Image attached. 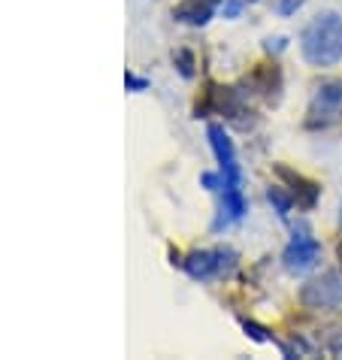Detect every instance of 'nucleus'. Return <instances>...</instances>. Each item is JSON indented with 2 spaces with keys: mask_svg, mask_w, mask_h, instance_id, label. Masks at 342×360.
<instances>
[{
  "mask_svg": "<svg viewBox=\"0 0 342 360\" xmlns=\"http://www.w3.org/2000/svg\"><path fill=\"white\" fill-rule=\"evenodd\" d=\"M300 55L309 67H336L342 61V15L327 9L312 18L300 34Z\"/></svg>",
  "mask_w": 342,
  "mask_h": 360,
  "instance_id": "nucleus-1",
  "label": "nucleus"
},
{
  "mask_svg": "<svg viewBox=\"0 0 342 360\" xmlns=\"http://www.w3.org/2000/svg\"><path fill=\"white\" fill-rule=\"evenodd\" d=\"M179 266L194 282H215V278L234 273L236 252L234 248H200V252H191L185 261H179Z\"/></svg>",
  "mask_w": 342,
  "mask_h": 360,
  "instance_id": "nucleus-2",
  "label": "nucleus"
},
{
  "mask_svg": "<svg viewBox=\"0 0 342 360\" xmlns=\"http://www.w3.org/2000/svg\"><path fill=\"white\" fill-rule=\"evenodd\" d=\"M342 122V79L324 82L315 88L306 109V127L309 131H324Z\"/></svg>",
  "mask_w": 342,
  "mask_h": 360,
  "instance_id": "nucleus-3",
  "label": "nucleus"
},
{
  "mask_svg": "<svg viewBox=\"0 0 342 360\" xmlns=\"http://www.w3.org/2000/svg\"><path fill=\"white\" fill-rule=\"evenodd\" d=\"M318 257H321V243L306 227H294V236H291V243L285 245V252H281L285 269L291 276H303L318 264Z\"/></svg>",
  "mask_w": 342,
  "mask_h": 360,
  "instance_id": "nucleus-4",
  "label": "nucleus"
},
{
  "mask_svg": "<svg viewBox=\"0 0 342 360\" xmlns=\"http://www.w3.org/2000/svg\"><path fill=\"white\" fill-rule=\"evenodd\" d=\"M300 303L306 309H334L342 306V276L339 273H324V276H315L300 288Z\"/></svg>",
  "mask_w": 342,
  "mask_h": 360,
  "instance_id": "nucleus-5",
  "label": "nucleus"
},
{
  "mask_svg": "<svg viewBox=\"0 0 342 360\" xmlns=\"http://www.w3.org/2000/svg\"><path fill=\"white\" fill-rule=\"evenodd\" d=\"M206 136H209V146H213V152H215L218 169L224 173V188H243V169H239V161H236L234 139L227 136V131L221 124H209Z\"/></svg>",
  "mask_w": 342,
  "mask_h": 360,
  "instance_id": "nucleus-6",
  "label": "nucleus"
},
{
  "mask_svg": "<svg viewBox=\"0 0 342 360\" xmlns=\"http://www.w3.org/2000/svg\"><path fill=\"white\" fill-rule=\"evenodd\" d=\"M276 176L279 179H285V182L291 185V194H294V200H297V206L300 209H315V203H318V197H321V185L318 182H312V179H306L303 173H294V169H288V167H276Z\"/></svg>",
  "mask_w": 342,
  "mask_h": 360,
  "instance_id": "nucleus-7",
  "label": "nucleus"
},
{
  "mask_svg": "<svg viewBox=\"0 0 342 360\" xmlns=\"http://www.w3.org/2000/svg\"><path fill=\"white\" fill-rule=\"evenodd\" d=\"M221 4H224V0H182V4L173 9V18L182 25H191V27H203L221 9Z\"/></svg>",
  "mask_w": 342,
  "mask_h": 360,
  "instance_id": "nucleus-8",
  "label": "nucleus"
},
{
  "mask_svg": "<svg viewBox=\"0 0 342 360\" xmlns=\"http://www.w3.org/2000/svg\"><path fill=\"white\" fill-rule=\"evenodd\" d=\"M267 200L276 206V212H279L281 221H288V218H291V209H294V203H297L294 194L285 191V188H270V191H267Z\"/></svg>",
  "mask_w": 342,
  "mask_h": 360,
  "instance_id": "nucleus-9",
  "label": "nucleus"
},
{
  "mask_svg": "<svg viewBox=\"0 0 342 360\" xmlns=\"http://www.w3.org/2000/svg\"><path fill=\"white\" fill-rule=\"evenodd\" d=\"M176 64H179V70H182L185 79L194 76V55H191V52H185V49H182V52H176Z\"/></svg>",
  "mask_w": 342,
  "mask_h": 360,
  "instance_id": "nucleus-10",
  "label": "nucleus"
},
{
  "mask_svg": "<svg viewBox=\"0 0 342 360\" xmlns=\"http://www.w3.org/2000/svg\"><path fill=\"white\" fill-rule=\"evenodd\" d=\"M243 327H246V333L255 339V342H273V336H267V330L258 327L255 321H243Z\"/></svg>",
  "mask_w": 342,
  "mask_h": 360,
  "instance_id": "nucleus-11",
  "label": "nucleus"
},
{
  "mask_svg": "<svg viewBox=\"0 0 342 360\" xmlns=\"http://www.w3.org/2000/svg\"><path fill=\"white\" fill-rule=\"evenodd\" d=\"M125 85H127V91H146L148 88V79H143V76H137V73H125Z\"/></svg>",
  "mask_w": 342,
  "mask_h": 360,
  "instance_id": "nucleus-12",
  "label": "nucleus"
},
{
  "mask_svg": "<svg viewBox=\"0 0 342 360\" xmlns=\"http://www.w3.org/2000/svg\"><path fill=\"white\" fill-rule=\"evenodd\" d=\"M243 6H246V0H224V4H221V13H224V18H239Z\"/></svg>",
  "mask_w": 342,
  "mask_h": 360,
  "instance_id": "nucleus-13",
  "label": "nucleus"
},
{
  "mask_svg": "<svg viewBox=\"0 0 342 360\" xmlns=\"http://www.w3.org/2000/svg\"><path fill=\"white\" fill-rule=\"evenodd\" d=\"M306 0H279V15H291V13H297L300 6H303Z\"/></svg>",
  "mask_w": 342,
  "mask_h": 360,
  "instance_id": "nucleus-14",
  "label": "nucleus"
},
{
  "mask_svg": "<svg viewBox=\"0 0 342 360\" xmlns=\"http://www.w3.org/2000/svg\"><path fill=\"white\" fill-rule=\"evenodd\" d=\"M285 43H288V39H285V37H276V39H273V37H270L264 49H267V52H281V49H285Z\"/></svg>",
  "mask_w": 342,
  "mask_h": 360,
  "instance_id": "nucleus-15",
  "label": "nucleus"
},
{
  "mask_svg": "<svg viewBox=\"0 0 342 360\" xmlns=\"http://www.w3.org/2000/svg\"><path fill=\"white\" fill-rule=\"evenodd\" d=\"M327 348H330V352H334V354H342V330H336V333H334V336H330V342H327Z\"/></svg>",
  "mask_w": 342,
  "mask_h": 360,
  "instance_id": "nucleus-16",
  "label": "nucleus"
},
{
  "mask_svg": "<svg viewBox=\"0 0 342 360\" xmlns=\"http://www.w3.org/2000/svg\"><path fill=\"white\" fill-rule=\"evenodd\" d=\"M336 261H339V266H342V239H339V245H336Z\"/></svg>",
  "mask_w": 342,
  "mask_h": 360,
  "instance_id": "nucleus-17",
  "label": "nucleus"
},
{
  "mask_svg": "<svg viewBox=\"0 0 342 360\" xmlns=\"http://www.w3.org/2000/svg\"><path fill=\"white\" fill-rule=\"evenodd\" d=\"M339 221H342V206H339Z\"/></svg>",
  "mask_w": 342,
  "mask_h": 360,
  "instance_id": "nucleus-18",
  "label": "nucleus"
}]
</instances>
